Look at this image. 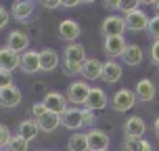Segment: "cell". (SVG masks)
I'll list each match as a JSON object with an SVG mask.
<instances>
[{
	"label": "cell",
	"mask_w": 159,
	"mask_h": 151,
	"mask_svg": "<svg viewBox=\"0 0 159 151\" xmlns=\"http://www.w3.org/2000/svg\"><path fill=\"white\" fill-rule=\"evenodd\" d=\"M86 50L80 42H71L65 48V72L75 76V73H82V67L86 63Z\"/></svg>",
	"instance_id": "6da1fadb"
},
{
	"label": "cell",
	"mask_w": 159,
	"mask_h": 151,
	"mask_svg": "<svg viewBox=\"0 0 159 151\" xmlns=\"http://www.w3.org/2000/svg\"><path fill=\"white\" fill-rule=\"evenodd\" d=\"M90 88L84 80H75V82H71L69 84V88H67V101L69 103H75V105H86V99L88 95H90Z\"/></svg>",
	"instance_id": "7a4b0ae2"
},
{
	"label": "cell",
	"mask_w": 159,
	"mask_h": 151,
	"mask_svg": "<svg viewBox=\"0 0 159 151\" xmlns=\"http://www.w3.org/2000/svg\"><path fill=\"white\" fill-rule=\"evenodd\" d=\"M149 21H151V17L147 15L143 8H138V11H134V13L124 15L126 30H132V32H144V30H149Z\"/></svg>",
	"instance_id": "3957f363"
},
{
	"label": "cell",
	"mask_w": 159,
	"mask_h": 151,
	"mask_svg": "<svg viewBox=\"0 0 159 151\" xmlns=\"http://www.w3.org/2000/svg\"><path fill=\"white\" fill-rule=\"evenodd\" d=\"M101 32H103L105 38L124 36V32H126L124 17H119V15H107V17H105V21H103V25H101Z\"/></svg>",
	"instance_id": "277c9868"
},
{
	"label": "cell",
	"mask_w": 159,
	"mask_h": 151,
	"mask_svg": "<svg viewBox=\"0 0 159 151\" xmlns=\"http://www.w3.org/2000/svg\"><path fill=\"white\" fill-rule=\"evenodd\" d=\"M44 107H46V111L50 113H57V116H63L69 107H67V97H63L61 92H46V97H44Z\"/></svg>",
	"instance_id": "5b68a950"
},
{
	"label": "cell",
	"mask_w": 159,
	"mask_h": 151,
	"mask_svg": "<svg viewBox=\"0 0 159 151\" xmlns=\"http://www.w3.org/2000/svg\"><path fill=\"white\" fill-rule=\"evenodd\" d=\"M86 139L88 151H109V134L101 128H92L90 132H86Z\"/></svg>",
	"instance_id": "8992f818"
},
{
	"label": "cell",
	"mask_w": 159,
	"mask_h": 151,
	"mask_svg": "<svg viewBox=\"0 0 159 151\" xmlns=\"http://www.w3.org/2000/svg\"><path fill=\"white\" fill-rule=\"evenodd\" d=\"M111 103H113V109L115 111H130L136 103V95L132 90H128V88H121V90H117L113 95Z\"/></svg>",
	"instance_id": "52a82bcc"
},
{
	"label": "cell",
	"mask_w": 159,
	"mask_h": 151,
	"mask_svg": "<svg viewBox=\"0 0 159 151\" xmlns=\"http://www.w3.org/2000/svg\"><path fill=\"white\" fill-rule=\"evenodd\" d=\"M147 132V124L140 116H130L124 124V134L126 139H143V134Z\"/></svg>",
	"instance_id": "ba28073f"
},
{
	"label": "cell",
	"mask_w": 159,
	"mask_h": 151,
	"mask_svg": "<svg viewBox=\"0 0 159 151\" xmlns=\"http://www.w3.org/2000/svg\"><path fill=\"white\" fill-rule=\"evenodd\" d=\"M7 46L13 50V53H25V50H30V36L25 32H19V30H15V32L8 34V40H7Z\"/></svg>",
	"instance_id": "9c48e42d"
},
{
	"label": "cell",
	"mask_w": 159,
	"mask_h": 151,
	"mask_svg": "<svg viewBox=\"0 0 159 151\" xmlns=\"http://www.w3.org/2000/svg\"><path fill=\"white\" fill-rule=\"evenodd\" d=\"M109 103V99H107V92H105L103 88H90V95L86 99V109L90 111H98V109H105Z\"/></svg>",
	"instance_id": "30bf717a"
},
{
	"label": "cell",
	"mask_w": 159,
	"mask_h": 151,
	"mask_svg": "<svg viewBox=\"0 0 159 151\" xmlns=\"http://www.w3.org/2000/svg\"><path fill=\"white\" fill-rule=\"evenodd\" d=\"M105 55L109 57V59H115V57H121L124 55V50H126V40L124 36H113V38H105Z\"/></svg>",
	"instance_id": "8fae6325"
},
{
	"label": "cell",
	"mask_w": 159,
	"mask_h": 151,
	"mask_svg": "<svg viewBox=\"0 0 159 151\" xmlns=\"http://www.w3.org/2000/svg\"><path fill=\"white\" fill-rule=\"evenodd\" d=\"M21 63V57L13 53L8 46H0V69L2 72H13Z\"/></svg>",
	"instance_id": "7c38bea8"
},
{
	"label": "cell",
	"mask_w": 159,
	"mask_h": 151,
	"mask_svg": "<svg viewBox=\"0 0 159 151\" xmlns=\"http://www.w3.org/2000/svg\"><path fill=\"white\" fill-rule=\"evenodd\" d=\"M19 67L23 69L25 73H36V72H42L40 69V53H36V50H25L23 55H21V63H19Z\"/></svg>",
	"instance_id": "4fadbf2b"
},
{
	"label": "cell",
	"mask_w": 159,
	"mask_h": 151,
	"mask_svg": "<svg viewBox=\"0 0 159 151\" xmlns=\"http://www.w3.org/2000/svg\"><path fill=\"white\" fill-rule=\"evenodd\" d=\"M61 124H63L65 128H69V130H80V128L84 126L82 109H78V107H69V109L61 116Z\"/></svg>",
	"instance_id": "5bb4252c"
},
{
	"label": "cell",
	"mask_w": 159,
	"mask_h": 151,
	"mask_svg": "<svg viewBox=\"0 0 159 151\" xmlns=\"http://www.w3.org/2000/svg\"><path fill=\"white\" fill-rule=\"evenodd\" d=\"M80 25L78 21H73V19H63L61 23H59V38L67 40V42H73V40L80 36Z\"/></svg>",
	"instance_id": "9a60e30c"
},
{
	"label": "cell",
	"mask_w": 159,
	"mask_h": 151,
	"mask_svg": "<svg viewBox=\"0 0 159 151\" xmlns=\"http://www.w3.org/2000/svg\"><path fill=\"white\" fill-rule=\"evenodd\" d=\"M82 78H84V82H92V80H98L101 76H103V63L98 61V59H88L86 63H84V67H82V73H80Z\"/></svg>",
	"instance_id": "2e32d148"
},
{
	"label": "cell",
	"mask_w": 159,
	"mask_h": 151,
	"mask_svg": "<svg viewBox=\"0 0 159 151\" xmlns=\"http://www.w3.org/2000/svg\"><path fill=\"white\" fill-rule=\"evenodd\" d=\"M21 103V90L17 86H8V88H2L0 90V105L2 107H17Z\"/></svg>",
	"instance_id": "e0dca14e"
},
{
	"label": "cell",
	"mask_w": 159,
	"mask_h": 151,
	"mask_svg": "<svg viewBox=\"0 0 159 151\" xmlns=\"http://www.w3.org/2000/svg\"><path fill=\"white\" fill-rule=\"evenodd\" d=\"M136 99L138 101H143V103H149L155 99V84H153L149 78H143L138 84H136Z\"/></svg>",
	"instance_id": "ac0fdd59"
},
{
	"label": "cell",
	"mask_w": 159,
	"mask_h": 151,
	"mask_svg": "<svg viewBox=\"0 0 159 151\" xmlns=\"http://www.w3.org/2000/svg\"><path fill=\"white\" fill-rule=\"evenodd\" d=\"M59 67V55L52 48H44L40 50V69L42 72H52Z\"/></svg>",
	"instance_id": "d6986e66"
},
{
	"label": "cell",
	"mask_w": 159,
	"mask_h": 151,
	"mask_svg": "<svg viewBox=\"0 0 159 151\" xmlns=\"http://www.w3.org/2000/svg\"><path fill=\"white\" fill-rule=\"evenodd\" d=\"M121 59H124V63L126 65H140L143 63V59H144V53H143V48L138 46V44H128L126 50H124V55H121Z\"/></svg>",
	"instance_id": "ffe728a7"
},
{
	"label": "cell",
	"mask_w": 159,
	"mask_h": 151,
	"mask_svg": "<svg viewBox=\"0 0 159 151\" xmlns=\"http://www.w3.org/2000/svg\"><path fill=\"white\" fill-rule=\"evenodd\" d=\"M34 8H36V7H34V2L23 0V2H13L11 13H13V17H15V19H19V21H27V19L32 17Z\"/></svg>",
	"instance_id": "44dd1931"
},
{
	"label": "cell",
	"mask_w": 159,
	"mask_h": 151,
	"mask_svg": "<svg viewBox=\"0 0 159 151\" xmlns=\"http://www.w3.org/2000/svg\"><path fill=\"white\" fill-rule=\"evenodd\" d=\"M101 78H103L105 82H109V84L119 82V78H121V67H119L117 61L109 59L107 63H103V76H101Z\"/></svg>",
	"instance_id": "7402d4cb"
},
{
	"label": "cell",
	"mask_w": 159,
	"mask_h": 151,
	"mask_svg": "<svg viewBox=\"0 0 159 151\" xmlns=\"http://www.w3.org/2000/svg\"><path fill=\"white\" fill-rule=\"evenodd\" d=\"M40 132V126H38V120H23L19 124V132L17 134L23 136L25 141H34Z\"/></svg>",
	"instance_id": "603a6c76"
},
{
	"label": "cell",
	"mask_w": 159,
	"mask_h": 151,
	"mask_svg": "<svg viewBox=\"0 0 159 151\" xmlns=\"http://www.w3.org/2000/svg\"><path fill=\"white\" fill-rule=\"evenodd\" d=\"M38 126H40V130H44V132H55L57 128L61 126V116L46 111L42 118L38 120Z\"/></svg>",
	"instance_id": "cb8c5ba5"
},
{
	"label": "cell",
	"mask_w": 159,
	"mask_h": 151,
	"mask_svg": "<svg viewBox=\"0 0 159 151\" xmlns=\"http://www.w3.org/2000/svg\"><path fill=\"white\" fill-rule=\"evenodd\" d=\"M69 151H88V139L84 132H73L69 136V143H67Z\"/></svg>",
	"instance_id": "d4e9b609"
},
{
	"label": "cell",
	"mask_w": 159,
	"mask_h": 151,
	"mask_svg": "<svg viewBox=\"0 0 159 151\" xmlns=\"http://www.w3.org/2000/svg\"><path fill=\"white\" fill-rule=\"evenodd\" d=\"M124 151H153V147L144 139H126L124 141Z\"/></svg>",
	"instance_id": "484cf974"
},
{
	"label": "cell",
	"mask_w": 159,
	"mask_h": 151,
	"mask_svg": "<svg viewBox=\"0 0 159 151\" xmlns=\"http://www.w3.org/2000/svg\"><path fill=\"white\" fill-rule=\"evenodd\" d=\"M27 149H30V141H25L23 136L15 134V136H11V141H8L4 151H27Z\"/></svg>",
	"instance_id": "4316f807"
},
{
	"label": "cell",
	"mask_w": 159,
	"mask_h": 151,
	"mask_svg": "<svg viewBox=\"0 0 159 151\" xmlns=\"http://www.w3.org/2000/svg\"><path fill=\"white\" fill-rule=\"evenodd\" d=\"M138 8H140V2L128 0V2H119V8H117V11H121L124 15H128V13H134V11H138Z\"/></svg>",
	"instance_id": "83f0119b"
},
{
	"label": "cell",
	"mask_w": 159,
	"mask_h": 151,
	"mask_svg": "<svg viewBox=\"0 0 159 151\" xmlns=\"http://www.w3.org/2000/svg\"><path fill=\"white\" fill-rule=\"evenodd\" d=\"M11 136H13V134H11V130H8L4 124H0V149H7Z\"/></svg>",
	"instance_id": "f1b7e54d"
},
{
	"label": "cell",
	"mask_w": 159,
	"mask_h": 151,
	"mask_svg": "<svg viewBox=\"0 0 159 151\" xmlns=\"http://www.w3.org/2000/svg\"><path fill=\"white\" fill-rule=\"evenodd\" d=\"M82 120H84V126H94L96 124V116L94 111H90V109H82Z\"/></svg>",
	"instance_id": "f546056e"
},
{
	"label": "cell",
	"mask_w": 159,
	"mask_h": 151,
	"mask_svg": "<svg viewBox=\"0 0 159 151\" xmlns=\"http://www.w3.org/2000/svg\"><path fill=\"white\" fill-rule=\"evenodd\" d=\"M8 86H13V73L0 69V90L2 88H8Z\"/></svg>",
	"instance_id": "4dcf8cb0"
},
{
	"label": "cell",
	"mask_w": 159,
	"mask_h": 151,
	"mask_svg": "<svg viewBox=\"0 0 159 151\" xmlns=\"http://www.w3.org/2000/svg\"><path fill=\"white\" fill-rule=\"evenodd\" d=\"M147 32L151 34L155 40H159V17H151V21H149V30Z\"/></svg>",
	"instance_id": "1f68e13d"
},
{
	"label": "cell",
	"mask_w": 159,
	"mask_h": 151,
	"mask_svg": "<svg viewBox=\"0 0 159 151\" xmlns=\"http://www.w3.org/2000/svg\"><path fill=\"white\" fill-rule=\"evenodd\" d=\"M151 63L159 67V40H155L151 44Z\"/></svg>",
	"instance_id": "d6a6232c"
},
{
	"label": "cell",
	"mask_w": 159,
	"mask_h": 151,
	"mask_svg": "<svg viewBox=\"0 0 159 151\" xmlns=\"http://www.w3.org/2000/svg\"><path fill=\"white\" fill-rule=\"evenodd\" d=\"M32 113H34V120H40L44 113H46V107H44V103H42V101H40V103H34Z\"/></svg>",
	"instance_id": "836d02e7"
},
{
	"label": "cell",
	"mask_w": 159,
	"mask_h": 151,
	"mask_svg": "<svg viewBox=\"0 0 159 151\" xmlns=\"http://www.w3.org/2000/svg\"><path fill=\"white\" fill-rule=\"evenodd\" d=\"M8 23V11L4 7H0V30Z\"/></svg>",
	"instance_id": "e575fe53"
},
{
	"label": "cell",
	"mask_w": 159,
	"mask_h": 151,
	"mask_svg": "<svg viewBox=\"0 0 159 151\" xmlns=\"http://www.w3.org/2000/svg\"><path fill=\"white\" fill-rule=\"evenodd\" d=\"M42 7L44 8H59L61 2H59V0H42Z\"/></svg>",
	"instance_id": "d590c367"
},
{
	"label": "cell",
	"mask_w": 159,
	"mask_h": 151,
	"mask_svg": "<svg viewBox=\"0 0 159 151\" xmlns=\"http://www.w3.org/2000/svg\"><path fill=\"white\" fill-rule=\"evenodd\" d=\"M78 4H80V0H65V2H61V7H67V8L78 7Z\"/></svg>",
	"instance_id": "8d00e7d4"
},
{
	"label": "cell",
	"mask_w": 159,
	"mask_h": 151,
	"mask_svg": "<svg viewBox=\"0 0 159 151\" xmlns=\"http://www.w3.org/2000/svg\"><path fill=\"white\" fill-rule=\"evenodd\" d=\"M153 130H155V134L159 136V118L155 120V124H153Z\"/></svg>",
	"instance_id": "74e56055"
},
{
	"label": "cell",
	"mask_w": 159,
	"mask_h": 151,
	"mask_svg": "<svg viewBox=\"0 0 159 151\" xmlns=\"http://www.w3.org/2000/svg\"><path fill=\"white\" fill-rule=\"evenodd\" d=\"M153 8H155V17H159V2H155V4H153Z\"/></svg>",
	"instance_id": "f35d334b"
},
{
	"label": "cell",
	"mask_w": 159,
	"mask_h": 151,
	"mask_svg": "<svg viewBox=\"0 0 159 151\" xmlns=\"http://www.w3.org/2000/svg\"><path fill=\"white\" fill-rule=\"evenodd\" d=\"M0 151H4V149H0Z\"/></svg>",
	"instance_id": "ab89813d"
}]
</instances>
